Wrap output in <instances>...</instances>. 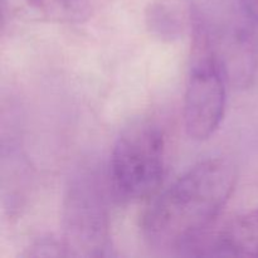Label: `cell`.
<instances>
[{"mask_svg":"<svg viewBox=\"0 0 258 258\" xmlns=\"http://www.w3.org/2000/svg\"><path fill=\"white\" fill-rule=\"evenodd\" d=\"M237 169L226 158L198 163L161 191L144 213L141 231L159 251L184 248L216 221L231 198Z\"/></svg>","mask_w":258,"mask_h":258,"instance_id":"obj_1","label":"cell"},{"mask_svg":"<svg viewBox=\"0 0 258 258\" xmlns=\"http://www.w3.org/2000/svg\"><path fill=\"white\" fill-rule=\"evenodd\" d=\"M165 170V140L149 120L131 122L118 135L110 158V180L127 201L149 198L158 191Z\"/></svg>","mask_w":258,"mask_h":258,"instance_id":"obj_2","label":"cell"},{"mask_svg":"<svg viewBox=\"0 0 258 258\" xmlns=\"http://www.w3.org/2000/svg\"><path fill=\"white\" fill-rule=\"evenodd\" d=\"M227 82L226 71L214 52L206 28L194 18L183 113L189 138L207 140L219 127L226 111Z\"/></svg>","mask_w":258,"mask_h":258,"instance_id":"obj_3","label":"cell"},{"mask_svg":"<svg viewBox=\"0 0 258 258\" xmlns=\"http://www.w3.org/2000/svg\"><path fill=\"white\" fill-rule=\"evenodd\" d=\"M64 247L72 256L100 257L110 244L103 197L95 179L86 174L70 181L63 209Z\"/></svg>","mask_w":258,"mask_h":258,"instance_id":"obj_4","label":"cell"},{"mask_svg":"<svg viewBox=\"0 0 258 258\" xmlns=\"http://www.w3.org/2000/svg\"><path fill=\"white\" fill-rule=\"evenodd\" d=\"M13 12L33 19L80 23L90 15L87 0H4Z\"/></svg>","mask_w":258,"mask_h":258,"instance_id":"obj_5","label":"cell"},{"mask_svg":"<svg viewBox=\"0 0 258 258\" xmlns=\"http://www.w3.org/2000/svg\"><path fill=\"white\" fill-rule=\"evenodd\" d=\"M217 248L222 254L258 257V209L229 222L219 234Z\"/></svg>","mask_w":258,"mask_h":258,"instance_id":"obj_6","label":"cell"},{"mask_svg":"<svg viewBox=\"0 0 258 258\" xmlns=\"http://www.w3.org/2000/svg\"><path fill=\"white\" fill-rule=\"evenodd\" d=\"M238 3L246 17L258 24V0H238Z\"/></svg>","mask_w":258,"mask_h":258,"instance_id":"obj_7","label":"cell"}]
</instances>
